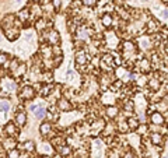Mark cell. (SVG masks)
Listing matches in <instances>:
<instances>
[{
    "label": "cell",
    "instance_id": "cell-1",
    "mask_svg": "<svg viewBox=\"0 0 168 158\" xmlns=\"http://www.w3.org/2000/svg\"><path fill=\"white\" fill-rule=\"evenodd\" d=\"M35 94L36 90L34 88V85H24L18 93V98L21 101H31V99L35 98Z\"/></svg>",
    "mask_w": 168,
    "mask_h": 158
},
{
    "label": "cell",
    "instance_id": "cell-2",
    "mask_svg": "<svg viewBox=\"0 0 168 158\" xmlns=\"http://www.w3.org/2000/svg\"><path fill=\"white\" fill-rule=\"evenodd\" d=\"M148 122L153 126H164L165 122H167V118L160 111H154V112L148 113Z\"/></svg>",
    "mask_w": 168,
    "mask_h": 158
},
{
    "label": "cell",
    "instance_id": "cell-3",
    "mask_svg": "<svg viewBox=\"0 0 168 158\" xmlns=\"http://www.w3.org/2000/svg\"><path fill=\"white\" fill-rule=\"evenodd\" d=\"M44 43L45 41H46V43H49L50 46L52 45H59L60 43V35H59L58 31H55V29H50V31H48L46 34H44Z\"/></svg>",
    "mask_w": 168,
    "mask_h": 158
},
{
    "label": "cell",
    "instance_id": "cell-4",
    "mask_svg": "<svg viewBox=\"0 0 168 158\" xmlns=\"http://www.w3.org/2000/svg\"><path fill=\"white\" fill-rule=\"evenodd\" d=\"M56 109L59 112H70L73 109V104L70 102V99L60 97V98L56 99Z\"/></svg>",
    "mask_w": 168,
    "mask_h": 158
},
{
    "label": "cell",
    "instance_id": "cell-5",
    "mask_svg": "<svg viewBox=\"0 0 168 158\" xmlns=\"http://www.w3.org/2000/svg\"><path fill=\"white\" fill-rule=\"evenodd\" d=\"M88 60H90V55L87 53L84 49H78L76 52V56H74V62L77 66H86L88 65Z\"/></svg>",
    "mask_w": 168,
    "mask_h": 158
},
{
    "label": "cell",
    "instance_id": "cell-6",
    "mask_svg": "<svg viewBox=\"0 0 168 158\" xmlns=\"http://www.w3.org/2000/svg\"><path fill=\"white\" fill-rule=\"evenodd\" d=\"M27 122H28V116H27V113H25L24 111H18V112H16V115H14V123H16V126L18 127V129L25 127Z\"/></svg>",
    "mask_w": 168,
    "mask_h": 158
},
{
    "label": "cell",
    "instance_id": "cell-7",
    "mask_svg": "<svg viewBox=\"0 0 168 158\" xmlns=\"http://www.w3.org/2000/svg\"><path fill=\"white\" fill-rule=\"evenodd\" d=\"M137 67H139L140 73L147 74V73H150L151 69H153V63H151V60H148L147 57H140V60L137 62Z\"/></svg>",
    "mask_w": 168,
    "mask_h": 158
},
{
    "label": "cell",
    "instance_id": "cell-8",
    "mask_svg": "<svg viewBox=\"0 0 168 158\" xmlns=\"http://www.w3.org/2000/svg\"><path fill=\"white\" fill-rule=\"evenodd\" d=\"M20 32H21V29H20V28H17V27H11V28L4 29V37H6V39H7V41L14 42V41L18 39Z\"/></svg>",
    "mask_w": 168,
    "mask_h": 158
},
{
    "label": "cell",
    "instance_id": "cell-9",
    "mask_svg": "<svg viewBox=\"0 0 168 158\" xmlns=\"http://www.w3.org/2000/svg\"><path fill=\"white\" fill-rule=\"evenodd\" d=\"M3 130H4L6 136H10V137H17V136H18V127L16 126L14 122H7V123L3 126Z\"/></svg>",
    "mask_w": 168,
    "mask_h": 158
},
{
    "label": "cell",
    "instance_id": "cell-10",
    "mask_svg": "<svg viewBox=\"0 0 168 158\" xmlns=\"http://www.w3.org/2000/svg\"><path fill=\"white\" fill-rule=\"evenodd\" d=\"M148 137V141H150L151 146H160V144H162V140H165V136L162 137L161 133L158 132H151L147 134Z\"/></svg>",
    "mask_w": 168,
    "mask_h": 158
},
{
    "label": "cell",
    "instance_id": "cell-11",
    "mask_svg": "<svg viewBox=\"0 0 168 158\" xmlns=\"http://www.w3.org/2000/svg\"><path fill=\"white\" fill-rule=\"evenodd\" d=\"M105 115H106V118H108V119L114 120V119H116L118 116L120 115V111H119V108L115 106V105H106Z\"/></svg>",
    "mask_w": 168,
    "mask_h": 158
},
{
    "label": "cell",
    "instance_id": "cell-12",
    "mask_svg": "<svg viewBox=\"0 0 168 158\" xmlns=\"http://www.w3.org/2000/svg\"><path fill=\"white\" fill-rule=\"evenodd\" d=\"M52 129H53L52 123L48 122V120H45V122H42V123L39 124V134H41L42 137H48V136L50 134V132H52Z\"/></svg>",
    "mask_w": 168,
    "mask_h": 158
},
{
    "label": "cell",
    "instance_id": "cell-13",
    "mask_svg": "<svg viewBox=\"0 0 168 158\" xmlns=\"http://www.w3.org/2000/svg\"><path fill=\"white\" fill-rule=\"evenodd\" d=\"M14 21H16V14H7L4 18L2 20V28L3 31L7 28H11V27H14Z\"/></svg>",
    "mask_w": 168,
    "mask_h": 158
},
{
    "label": "cell",
    "instance_id": "cell-14",
    "mask_svg": "<svg viewBox=\"0 0 168 158\" xmlns=\"http://www.w3.org/2000/svg\"><path fill=\"white\" fill-rule=\"evenodd\" d=\"M56 150H58L59 155L63 157V158H70V155H72V152H73L72 147H70L69 144H62V146H58L56 147Z\"/></svg>",
    "mask_w": 168,
    "mask_h": 158
},
{
    "label": "cell",
    "instance_id": "cell-15",
    "mask_svg": "<svg viewBox=\"0 0 168 158\" xmlns=\"http://www.w3.org/2000/svg\"><path fill=\"white\" fill-rule=\"evenodd\" d=\"M39 56H42L44 59H50L52 57V49H50L49 43L45 42L39 46Z\"/></svg>",
    "mask_w": 168,
    "mask_h": 158
},
{
    "label": "cell",
    "instance_id": "cell-16",
    "mask_svg": "<svg viewBox=\"0 0 168 158\" xmlns=\"http://www.w3.org/2000/svg\"><path fill=\"white\" fill-rule=\"evenodd\" d=\"M126 123H128V127H129V132H136L137 127H139L140 122L137 120V116H128V119H126Z\"/></svg>",
    "mask_w": 168,
    "mask_h": 158
},
{
    "label": "cell",
    "instance_id": "cell-17",
    "mask_svg": "<svg viewBox=\"0 0 168 158\" xmlns=\"http://www.w3.org/2000/svg\"><path fill=\"white\" fill-rule=\"evenodd\" d=\"M16 146H17V140H16V137H10V136H6V138L3 140V148L4 150H13V148H16Z\"/></svg>",
    "mask_w": 168,
    "mask_h": 158
},
{
    "label": "cell",
    "instance_id": "cell-18",
    "mask_svg": "<svg viewBox=\"0 0 168 158\" xmlns=\"http://www.w3.org/2000/svg\"><path fill=\"white\" fill-rule=\"evenodd\" d=\"M122 111L126 115L130 116L132 113L134 112V102L132 101V99H125V101H123V105H122Z\"/></svg>",
    "mask_w": 168,
    "mask_h": 158
},
{
    "label": "cell",
    "instance_id": "cell-19",
    "mask_svg": "<svg viewBox=\"0 0 168 158\" xmlns=\"http://www.w3.org/2000/svg\"><path fill=\"white\" fill-rule=\"evenodd\" d=\"M101 24H102V27H105V28H111L112 24H114V18H112L111 13L102 14V17H101Z\"/></svg>",
    "mask_w": 168,
    "mask_h": 158
},
{
    "label": "cell",
    "instance_id": "cell-20",
    "mask_svg": "<svg viewBox=\"0 0 168 158\" xmlns=\"http://www.w3.org/2000/svg\"><path fill=\"white\" fill-rule=\"evenodd\" d=\"M34 25H35V29H36V31L44 32L45 29L49 28V27L52 25V24H49L48 21H45L44 18H39V20H36V21H35V24H34Z\"/></svg>",
    "mask_w": 168,
    "mask_h": 158
},
{
    "label": "cell",
    "instance_id": "cell-21",
    "mask_svg": "<svg viewBox=\"0 0 168 158\" xmlns=\"http://www.w3.org/2000/svg\"><path fill=\"white\" fill-rule=\"evenodd\" d=\"M53 87L55 85L49 84V83H46V84H41V88H39V93H41L42 97H49L50 93L53 91Z\"/></svg>",
    "mask_w": 168,
    "mask_h": 158
},
{
    "label": "cell",
    "instance_id": "cell-22",
    "mask_svg": "<svg viewBox=\"0 0 168 158\" xmlns=\"http://www.w3.org/2000/svg\"><path fill=\"white\" fill-rule=\"evenodd\" d=\"M101 101H102V104H105V105H115L116 98H115V95L112 93H108V91H106V94H104Z\"/></svg>",
    "mask_w": 168,
    "mask_h": 158
},
{
    "label": "cell",
    "instance_id": "cell-23",
    "mask_svg": "<svg viewBox=\"0 0 168 158\" xmlns=\"http://www.w3.org/2000/svg\"><path fill=\"white\" fill-rule=\"evenodd\" d=\"M32 112H34V116H35L36 119H44L45 115H46V109H45L44 106H39V105H36V108Z\"/></svg>",
    "mask_w": 168,
    "mask_h": 158
},
{
    "label": "cell",
    "instance_id": "cell-24",
    "mask_svg": "<svg viewBox=\"0 0 168 158\" xmlns=\"http://www.w3.org/2000/svg\"><path fill=\"white\" fill-rule=\"evenodd\" d=\"M22 148H24V151H27V152H34L36 150V147H35V143H34L32 140H28V141H25L24 144H22Z\"/></svg>",
    "mask_w": 168,
    "mask_h": 158
},
{
    "label": "cell",
    "instance_id": "cell-25",
    "mask_svg": "<svg viewBox=\"0 0 168 158\" xmlns=\"http://www.w3.org/2000/svg\"><path fill=\"white\" fill-rule=\"evenodd\" d=\"M116 130L119 133H122V134H125V133L129 132V127H128V123H126V120H122V122H118L116 126Z\"/></svg>",
    "mask_w": 168,
    "mask_h": 158
},
{
    "label": "cell",
    "instance_id": "cell-26",
    "mask_svg": "<svg viewBox=\"0 0 168 158\" xmlns=\"http://www.w3.org/2000/svg\"><path fill=\"white\" fill-rule=\"evenodd\" d=\"M8 111H10V102H8L7 99H2V101H0V112H3L6 115Z\"/></svg>",
    "mask_w": 168,
    "mask_h": 158
},
{
    "label": "cell",
    "instance_id": "cell-27",
    "mask_svg": "<svg viewBox=\"0 0 168 158\" xmlns=\"http://www.w3.org/2000/svg\"><path fill=\"white\" fill-rule=\"evenodd\" d=\"M25 71H27V66L25 65H18V67L16 69V71H14V76L16 77H21V76H24L25 74Z\"/></svg>",
    "mask_w": 168,
    "mask_h": 158
},
{
    "label": "cell",
    "instance_id": "cell-28",
    "mask_svg": "<svg viewBox=\"0 0 168 158\" xmlns=\"http://www.w3.org/2000/svg\"><path fill=\"white\" fill-rule=\"evenodd\" d=\"M4 90L6 91H16L17 90V83L16 81H8V80H6L4 83Z\"/></svg>",
    "mask_w": 168,
    "mask_h": 158
},
{
    "label": "cell",
    "instance_id": "cell-29",
    "mask_svg": "<svg viewBox=\"0 0 168 158\" xmlns=\"http://www.w3.org/2000/svg\"><path fill=\"white\" fill-rule=\"evenodd\" d=\"M50 49H52V57L62 56V55H63V51H62L60 45H52V46H50Z\"/></svg>",
    "mask_w": 168,
    "mask_h": 158
},
{
    "label": "cell",
    "instance_id": "cell-30",
    "mask_svg": "<svg viewBox=\"0 0 168 158\" xmlns=\"http://www.w3.org/2000/svg\"><path fill=\"white\" fill-rule=\"evenodd\" d=\"M8 59H10V55H8L7 52H0V66L4 65Z\"/></svg>",
    "mask_w": 168,
    "mask_h": 158
},
{
    "label": "cell",
    "instance_id": "cell-31",
    "mask_svg": "<svg viewBox=\"0 0 168 158\" xmlns=\"http://www.w3.org/2000/svg\"><path fill=\"white\" fill-rule=\"evenodd\" d=\"M80 3L86 7H94L97 6V0H81Z\"/></svg>",
    "mask_w": 168,
    "mask_h": 158
},
{
    "label": "cell",
    "instance_id": "cell-32",
    "mask_svg": "<svg viewBox=\"0 0 168 158\" xmlns=\"http://www.w3.org/2000/svg\"><path fill=\"white\" fill-rule=\"evenodd\" d=\"M20 150H17V148H13V150H10L8 151V158H18L20 157Z\"/></svg>",
    "mask_w": 168,
    "mask_h": 158
},
{
    "label": "cell",
    "instance_id": "cell-33",
    "mask_svg": "<svg viewBox=\"0 0 168 158\" xmlns=\"http://www.w3.org/2000/svg\"><path fill=\"white\" fill-rule=\"evenodd\" d=\"M52 7H53V10H60V7H62V0H52Z\"/></svg>",
    "mask_w": 168,
    "mask_h": 158
},
{
    "label": "cell",
    "instance_id": "cell-34",
    "mask_svg": "<svg viewBox=\"0 0 168 158\" xmlns=\"http://www.w3.org/2000/svg\"><path fill=\"white\" fill-rule=\"evenodd\" d=\"M123 158H136V154L133 152V150H126L125 154H123Z\"/></svg>",
    "mask_w": 168,
    "mask_h": 158
},
{
    "label": "cell",
    "instance_id": "cell-35",
    "mask_svg": "<svg viewBox=\"0 0 168 158\" xmlns=\"http://www.w3.org/2000/svg\"><path fill=\"white\" fill-rule=\"evenodd\" d=\"M106 158H119V154L115 150H109L108 154H106Z\"/></svg>",
    "mask_w": 168,
    "mask_h": 158
},
{
    "label": "cell",
    "instance_id": "cell-36",
    "mask_svg": "<svg viewBox=\"0 0 168 158\" xmlns=\"http://www.w3.org/2000/svg\"><path fill=\"white\" fill-rule=\"evenodd\" d=\"M18 158H30V152H27V151L20 152V157Z\"/></svg>",
    "mask_w": 168,
    "mask_h": 158
},
{
    "label": "cell",
    "instance_id": "cell-37",
    "mask_svg": "<svg viewBox=\"0 0 168 158\" xmlns=\"http://www.w3.org/2000/svg\"><path fill=\"white\" fill-rule=\"evenodd\" d=\"M31 2H32V3L34 4H45V3H46V0H31Z\"/></svg>",
    "mask_w": 168,
    "mask_h": 158
},
{
    "label": "cell",
    "instance_id": "cell-38",
    "mask_svg": "<svg viewBox=\"0 0 168 158\" xmlns=\"http://www.w3.org/2000/svg\"><path fill=\"white\" fill-rule=\"evenodd\" d=\"M39 158H50V157H49V155H48V154H44V155H41V157H39Z\"/></svg>",
    "mask_w": 168,
    "mask_h": 158
},
{
    "label": "cell",
    "instance_id": "cell-39",
    "mask_svg": "<svg viewBox=\"0 0 168 158\" xmlns=\"http://www.w3.org/2000/svg\"><path fill=\"white\" fill-rule=\"evenodd\" d=\"M2 41H3V37H2V34H0V42H2Z\"/></svg>",
    "mask_w": 168,
    "mask_h": 158
},
{
    "label": "cell",
    "instance_id": "cell-40",
    "mask_svg": "<svg viewBox=\"0 0 168 158\" xmlns=\"http://www.w3.org/2000/svg\"><path fill=\"white\" fill-rule=\"evenodd\" d=\"M16 2H17V3H21V2H22V0H16Z\"/></svg>",
    "mask_w": 168,
    "mask_h": 158
},
{
    "label": "cell",
    "instance_id": "cell-41",
    "mask_svg": "<svg viewBox=\"0 0 168 158\" xmlns=\"http://www.w3.org/2000/svg\"><path fill=\"white\" fill-rule=\"evenodd\" d=\"M77 158H87V157H77Z\"/></svg>",
    "mask_w": 168,
    "mask_h": 158
},
{
    "label": "cell",
    "instance_id": "cell-42",
    "mask_svg": "<svg viewBox=\"0 0 168 158\" xmlns=\"http://www.w3.org/2000/svg\"><path fill=\"white\" fill-rule=\"evenodd\" d=\"M162 158H167V157H162Z\"/></svg>",
    "mask_w": 168,
    "mask_h": 158
}]
</instances>
